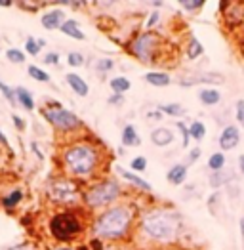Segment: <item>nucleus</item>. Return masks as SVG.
<instances>
[{
    "instance_id": "nucleus-5",
    "label": "nucleus",
    "mask_w": 244,
    "mask_h": 250,
    "mask_svg": "<svg viewBox=\"0 0 244 250\" xmlns=\"http://www.w3.org/2000/svg\"><path fill=\"white\" fill-rule=\"evenodd\" d=\"M122 197H124V188L121 182L105 176L102 180H96L94 184L84 188L82 207L88 212H102V210L121 203Z\"/></svg>"
},
{
    "instance_id": "nucleus-15",
    "label": "nucleus",
    "mask_w": 244,
    "mask_h": 250,
    "mask_svg": "<svg viewBox=\"0 0 244 250\" xmlns=\"http://www.w3.org/2000/svg\"><path fill=\"white\" fill-rule=\"evenodd\" d=\"M65 81H67L69 88H71L77 96L86 98V96L90 94V86H88V83L82 79L81 75H77V73H67V75H65Z\"/></svg>"
},
{
    "instance_id": "nucleus-23",
    "label": "nucleus",
    "mask_w": 244,
    "mask_h": 250,
    "mask_svg": "<svg viewBox=\"0 0 244 250\" xmlns=\"http://www.w3.org/2000/svg\"><path fill=\"white\" fill-rule=\"evenodd\" d=\"M109 88H111V92L113 94H121L124 96L126 92H130V88H132V83H130V79L128 77H113L111 81H109Z\"/></svg>"
},
{
    "instance_id": "nucleus-35",
    "label": "nucleus",
    "mask_w": 244,
    "mask_h": 250,
    "mask_svg": "<svg viewBox=\"0 0 244 250\" xmlns=\"http://www.w3.org/2000/svg\"><path fill=\"white\" fill-rule=\"evenodd\" d=\"M208 210H210L212 216L220 212V191H214V193L208 197Z\"/></svg>"
},
{
    "instance_id": "nucleus-2",
    "label": "nucleus",
    "mask_w": 244,
    "mask_h": 250,
    "mask_svg": "<svg viewBox=\"0 0 244 250\" xmlns=\"http://www.w3.org/2000/svg\"><path fill=\"white\" fill-rule=\"evenodd\" d=\"M183 231V218L176 208L168 205H151L142 208L136 235L145 243H151L159 249L178 245Z\"/></svg>"
},
{
    "instance_id": "nucleus-32",
    "label": "nucleus",
    "mask_w": 244,
    "mask_h": 250,
    "mask_svg": "<svg viewBox=\"0 0 244 250\" xmlns=\"http://www.w3.org/2000/svg\"><path fill=\"white\" fill-rule=\"evenodd\" d=\"M41 44L37 39H33V37H29L27 41H25V54H29V56H33V58H37L39 54H41Z\"/></svg>"
},
{
    "instance_id": "nucleus-26",
    "label": "nucleus",
    "mask_w": 244,
    "mask_h": 250,
    "mask_svg": "<svg viewBox=\"0 0 244 250\" xmlns=\"http://www.w3.org/2000/svg\"><path fill=\"white\" fill-rule=\"evenodd\" d=\"M225 165H227V157H225L224 151L212 153V155L208 157V170H210V172H220V170H225Z\"/></svg>"
},
{
    "instance_id": "nucleus-34",
    "label": "nucleus",
    "mask_w": 244,
    "mask_h": 250,
    "mask_svg": "<svg viewBox=\"0 0 244 250\" xmlns=\"http://www.w3.org/2000/svg\"><path fill=\"white\" fill-rule=\"evenodd\" d=\"M180 6L185 12H199L204 6V0H180Z\"/></svg>"
},
{
    "instance_id": "nucleus-9",
    "label": "nucleus",
    "mask_w": 244,
    "mask_h": 250,
    "mask_svg": "<svg viewBox=\"0 0 244 250\" xmlns=\"http://www.w3.org/2000/svg\"><path fill=\"white\" fill-rule=\"evenodd\" d=\"M225 79L220 73H195V75H183L182 79L178 81L180 86H197V84H210V86H216V84H224Z\"/></svg>"
},
{
    "instance_id": "nucleus-22",
    "label": "nucleus",
    "mask_w": 244,
    "mask_h": 250,
    "mask_svg": "<svg viewBox=\"0 0 244 250\" xmlns=\"http://www.w3.org/2000/svg\"><path fill=\"white\" fill-rule=\"evenodd\" d=\"M14 90H16L18 105H21V107L27 109V111H33V109H35V98L31 96V92H29L27 88H23V86H18V88H14Z\"/></svg>"
},
{
    "instance_id": "nucleus-45",
    "label": "nucleus",
    "mask_w": 244,
    "mask_h": 250,
    "mask_svg": "<svg viewBox=\"0 0 244 250\" xmlns=\"http://www.w3.org/2000/svg\"><path fill=\"white\" fill-rule=\"evenodd\" d=\"M147 119H153V121H163L164 115L155 107V111H147Z\"/></svg>"
},
{
    "instance_id": "nucleus-8",
    "label": "nucleus",
    "mask_w": 244,
    "mask_h": 250,
    "mask_svg": "<svg viewBox=\"0 0 244 250\" xmlns=\"http://www.w3.org/2000/svg\"><path fill=\"white\" fill-rule=\"evenodd\" d=\"M42 117L46 119V123L52 126L54 130H58L65 136H73L79 132H86L84 123L81 121V117H77L73 111L65 109L58 102H48L41 109Z\"/></svg>"
},
{
    "instance_id": "nucleus-1",
    "label": "nucleus",
    "mask_w": 244,
    "mask_h": 250,
    "mask_svg": "<svg viewBox=\"0 0 244 250\" xmlns=\"http://www.w3.org/2000/svg\"><path fill=\"white\" fill-rule=\"evenodd\" d=\"M60 159L63 174L84 188L107 176L105 168L109 165V149L94 134L79 136L67 142L61 147Z\"/></svg>"
},
{
    "instance_id": "nucleus-16",
    "label": "nucleus",
    "mask_w": 244,
    "mask_h": 250,
    "mask_svg": "<svg viewBox=\"0 0 244 250\" xmlns=\"http://www.w3.org/2000/svg\"><path fill=\"white\" fill-rule=\"evenodd\" d=\"M199 102L206 107H216L222 102V92L216 86H206L199 90Z\"/></svg>"
},
{
    "instance_id": "nucleus-47",
    "label": "nucleus",
    "mask_w": 244,
    "mask_h": 250,
    "mask_svg": "<svg viewBox=\"0 0 244 250\" xmlns=\"http://www.w3.org/2000/svg\"><path fill=\"white\" fill-rule=\"evenodd\" d=\"M48 250H77V249L71 247V245H56V247H50Z\"/></svg>"
},
{
    "instance_id": "nucleus-33",
    "label": "nucleus",
    "mask_w": 244,
    "mask_h": 250,
    "mask_svg": "<svg viewBox=\"0 0 244 250\" xmlns=\"http://www.w3.org/2000/svg\"><path fill=\"white\" fill-rule=\"evenodd\" d=\"M0 92H2V96L10 102V105H14V107L18 105V100H16V90H14V88H10L8 84H4L2 81H0Z\"/></svg>"
},
{
    "instance_id": "nucleus-18",
    "label": "nucleus",
    "mask_w": 244,
    "mask_h": 250,
    "mask_svg": "<svg viewBox=\"0 0 244 250\" xmlns=\"http://www.w3.org/2000/svg\"><path fill=\"white\" fill-rule=\"evenodd\" d=\"M121 144L122 147H140L142 146V138H140V132L134 125H126L122 128L121 134Z\"/></svg>"
},
{
    "instance_id": "nucleus-27",
    "label": "nucleus",
    "mask_w": 244,
    "mask_h": 250,
    "mask_svg": "<svg viewBox=\"0 0 244 250\" xmlns=\"http://www.w3.org/2000/svg\"><path fill=\"white\" fill-rule=\"evenodd\" d=\"M206 125H204L203 121H193L191 125H189V136H191V140H195L197 144L199 142H203L204 138H206Z\"/></svg>"
},
{
    "instance_id": "nucleus-38",
    "label": "nucleus",
    "mask_w": 244,
    "mask_h": 250,
    "mask_svg": "<svg viewBox=\"0 0 244 250\" xmlns=\"http://www.w3.org/2000/svg\"><path fill=\"white\" fill-rule=\"evenodd\" d=\"M161 21V12H151L149 18L145 21V31H153Z\"/></svg>"
},
{
    "instance_id": "nucleus-21",
    "label": "nucleus",
    "mask_w": 244,
    "mask_h": 250,
    "mask_svg": "<svg viewBox=\"0 0 244 250\" xmlns=\"http://www.w3.org/2000/svg\"><path fill=\"white\" fill-rule=\"evenodd\" d=\"M229 182H233V172L229 170H220V172H212L210 178H208V184L212 189H218L224 188V186H229Z\"/></svg>"
},
{
    "instance_id": "nucleus-6",
    "label": "nucleus",
    "mask_w": 244,
    "mask_h": 250,
    "mask_svg": "<svg viewBox=\"0 0 244 250\" xmlns=\"http://www.w3.org/2000/svg\"><path fill=\"white\" fill-rule=\"evenodd\" d=\"M82 195H84V186L75 182L73 178L60 174L54 176L48 186H46V197L52 205L60 208H77L82 207Z\"/></svg>"
},
{
    "instance_id": "nucleus-30",
    "label": "nucleus",
    "mask_w": 244,
    "mask_h": 250,
    "mask_svg": "<svg viewBox=\"0 0 244 250\" xmlns=\"http://www.w3.org/2000/svg\"><path fill=\"white\" fill-rule=\"evenodd\" d=\"M6 60L12 63H16V65H21V63H25V52L23 50H18V48H8L6 50Z\"/></svg>"
},
{
    "instance_id": "nucleus-40",
    "label": "nucleus",
    "mask_w": 244,
    "mask_h": 250,
    "mask_svg": "<svg viewBox=\"0 0 244 250\" xmlns=\"http://www.w3.org/2000/svg\"><path fill=\"white\" fill-rule=\"evenodd\" d=\"M201 155H203L201 147H193V149L187 153V163H185V165H187V167H189V165H195V163L201 159Z\"/></svg>"
},
{
    "instance_id": "nucleus-50",
    "label": "nucleus",
    "mask_w": 244,
    "mask_h": 250,
    "mask_svg": "<svg viewBox=\"0 0 244 250\" xmlns=\"http://www.w3.org/2000/svg\"><path fill=\"white\" fill-rule=\"evenodd\" d=\"M239 226H241V237H243V245H244V218H241Z\"/></svg>"
},
{
    "instance_id": "nucleus-14",
    "label": "nucleus",
    "mask_w": 244,
    "mask_h": 250,
    "mask_svg": "<svg viewBox=\"0 0 244 250\" xmlns=\"http://www.w3.org/2000/svg\"><path fill=\"white\" fill-rule=\"evenodd\" d=\"M187 176H189V167L185 163H178V165L170 167V170L166 172V180L172 186H183Z\"/></svg>"
},
{
    "instance_id": "nucleus-42",
    "label": "nucleus",
    "mask_w": 244,
    "mask_h": 250,
    "mask_svg": "<svg viewBox=\"0 0 244 250\" xmlns=\"http://www.w3.org/2000/svg\"><path fill=\"white\" fill-rule=\"evenodd\" d=\"M44 63H46V65H58V63H60V54H58V52H48V54L44 56Z\"/></svg>"
},
{
    "instance_id": "nucleus-24",
    "label": "nucleus",
    "mask_w": 244,
    "mask_h": 250,
    "mask_svg": "<svg viewBox=\"0 0 244 250\" xmlns=\"http://www.w3.org/2000/svg\"><path fill=\"white\" fill-rule=\"evenodd\" d=\"M157 109L163 113L164 117H174V119L185 117V113H187L182 104H161L157 105Z\"/></svg>"
},
{
    "instance_id": "nucleus-17",
    "label": "nucleus",
    "mask_w": 244,
    "mask_h": 250,
    "mask_svg": "<svg viewBox=\"0 0 244 250\" xmlns=\"http://www.w3.org/2000/svg\"><path fill=\"white\" fill-rule=\"evenodd\" d=\"M143 81L155 88H166L172 84V77L166 73V71H149L143 75Z\"/></svg>"
},
{
    "instance_id": "nucleus-39",
    "label": "nucleus",
    "mask_w": 244,
    "mask_h": 250,
    "mask_svg": "<svg viewBox=\"0 0 244 250\" xmlns=\"http://www.w3.org/2000/svg\"><path fill=\"white\" fill-rule=\"evenodd\" d=\"M235 119H237L239 126L244 128V100H239V102L235 104Z\"/></svg>"
},
{
    "instance_id": "nucleus-25",
    "label": "nucleus",
    "mask_w": 244,
    "mask_h": 250,
    "mask_svg": "<svg viewBox=\"0 0 244 250\" xmlns=\"http://www.w3.org/2000/svg\"><path fill=\"white\" fill-rule=\"evenodd\" d=\"M23 197H25V195H23V189H20V188L14 189V191H10L8 195L2 197V207L8 210L16 208L21 201H23Z\"/></svg>"
},
{
    "instance_id": "nucleus-31",
    "label": "nucleus",
    "mask_w": 244,
    "mask_h": 250,
    "mask_svg": "<svg viewBox=\"0 0 244 250\" xmlns=\"http://www.w3.org/2000/svg\"><path fill=\"white\" fill-rule=\"evenodd\" d=\"M147 165H149V163H147V159L140 155V157H134V159L130 161V170H132L134 174H142V172L147 170Z\"/></svg>"
},
{
    "instance_id": "nucleus-4",
    "label": "nucleus",
    "mask_w": 244,
    "mask_h": 250,
    "mask_svg": "<svg viewBox=\"0 0 244 250\" xmlns=\"http://www.w3.org/2000/svg\"><path fill=\"white\" fill-rule=\"evenodd\" d=\"M86 214H90L84 207L77 208H60L52 214L48 222V233L60 245H71L81 239L88 229Z\"/></svg>"
},
{
    "instance_id": "nucleus-28",
    "label": "nucleus",
    "mask_w": 244,
    "mask_h": 250,
    "mask_svg": "<svg viewBox=\"0 0 244 250\" xmlns=\"http://www.w3.org/2000/svg\"><path fill=\"white\" fill-rule=\"evenodd\" d=\"M113 69H115V60H113V58H102V60L96 62V73H98L100 77L109 75Z\"/></svg>"
},
{
    "instance_id": "nucleus-41",
    "label": "nucleus",
    "mask_w": 244,
    "mask_h": 250,
    "mask_svg": "<svg viewBox=\"0 0 244 250\" xmlns=\"http://www.w3.org/2000/svg\"><path fill=\"white\" fill-rule=\"evenodd\" d=\"M124 96H121V94H111L109 98H107V104L109 105H115V107H122L124 105Z\"/></svg>"
},
{
    "instance_id": "nucleus-36",
    "label": "nucleus",
    "mask_w": 244,
    "mask_h": 250,
    "mask_svg": "<svg viewBox=\"0 0 244 250\" xmlns=\"http://www.w3.org/2000/svg\"><path fill=\"white\" fill-rule=\"evenodd\" d=\"M84 56H82L81 52H69L67 54V63L71 65V67H82L84 65Z\"/></svg>"
},
{
    "instance_id": "nucleus-46",
    "label": "nucleus",
    "mask_w": 244,
    "mask_h": 250,
    "mask_svg": "<svg viewBox=\"0 0 244 250\" xmlns=\"http://www.w3.org/2000/svg\"><path fill=\"white\" fill-rule=\"evenodd\" d=\"M0 146L6 147V149H8L10 153H12V147H10V142H8V138H6V136H4L2 132H0Z\"/></svg>"
},
{
    "instance_id": "nucleus-43",
    "label": "nucleus",
    "mask_w": 244,
    "mask_h": 250,
    "mask_svg": "<svg viewBox=\"0 0 244 250\" xmlns=\"http://www.w3.org/2000/svg\"><path fill=\"white\" fill-rule=\"evenodd\" d=\"M6 250H37L35 249V245H31V243H20V245H14V247H10V249Z\"/></svg>"
},
{
    "instance_id": "nucleus-11",
    "label": "nucleus",
    "mask_w": 244,
    "mask_h": 250,
    "mask_svg": "<svg viewBox=\"0 0 244 250\" xmlns=\"http://www.w3.org/2000/svg\"><path fill=\"white\" fill-rule=\"evenodd\" d=\"M119 176H121L126 184H130L134 189H138V191H142V193H153L151 184H149L147 180H143L140 174H134L132 170H122V168H119Z\"/></svg>"
},
{
    "instance_id": "nucleus-3",
    "label": "nucleus",
    "mask_w": 244,
    "mask_h": 250,
    "mask_svg": "<svg viewBox=\"0 0 244 250\" xmlns=\"http://www.w3.org/2000/svg\"><path fill=\"white\" fill-rule=\"evenodd\" d=\"M142 208L134 201H121L109 208L102 210L90 222L94 239L103 243H128L138 228Z\"/></svg>"
},
{
    "instance_id": "nucleus-7",
    "label": "nucleus",
    "mask_w": 244,
    "mask_h": 250,
    "mask_svg": "<svg viewBox=\"0 0 244 250\" xmlns=\"http://www.w3.org/2000/svg\"><path fill=\"white\" fill-rule=\"evenodd\" d=\"M126 52L143 65L161 63L164 56V39L157 31H143L126 44Z\"/></svg>"
},
{
    "instance_id": "nucleus-49",
    "label": "nucleus",
    "mask_w": 244,
    "mask_h": 250,
    "mask_svg": "<svg viewBox=\"0 0 244 250\" xmlns=\"http://www.w3.org/2000/svg\"><path fill=\"white\" fill-rule=\"evenodd\" d=\"M161 250H189V249H185V247H178V245H174V247H166V249H161Z\"/></svg>"
},
{
    "instance_id": "nucleus-12",
    "label": "nucleus",
    "mask_w": 244,
    "mask_h": 250,
    "mask_svg": "<svg viewBox=\"0 0 244 250\" xmlns=\"http://www.w3.org/2000/svg\"><path fill=\"white\" fill-rule=\"evenodd\" d=\"M41 23H42V27H44V29H48V31H56V29H60L61 25L65 23V12L60 10V8L50 10V12L42 14Z\"/></svg>"
},
{
    "instance_id": "nucleus-37",
    "label": "nucleus",
    "mask_w": 244,
    "mask_h": 250,
    "mask_svg": "<svg viewBox=\"0 0 244 250\" xmlns=\"http://www.w3.org/2000/svg\"><path fill=\"white\" fill-rule=\"evenodd\" d=\"M176 128L180 130V134H182V144H183V149H187L189 144H191V136H189V126L185 125V123H176Z\"/></svg>"
},
{
    "instance_id": "nucleus-48",
    "label": "nucleus",
    "mask_w": 244,
    "mask_h": 250,
    "mask_svg": "<svg viewBox=\"0 0 244 250\" xmlns=\"http://www.w3.org/2000/svg\"><path fill=\"white\" fill-rule=\"evenodd\" d=\"M239 170H241V174H244V153L239 157Z\"/></svg>"
},
{
    "instance_id": "nucleus-51",
    "label": "nucleus",
    "mask_w": 244,
    "mask_h": 250,
    "mask_svg": "<svg viewBox=\"0 0 244 250\" xmlns=\"http://www.w3.org/2000/svg\"><path fill=\"white\" fill-rule=\"evenodd\" d=\"M0 6H2V8H10L12 2H10V0H8V2H2V0H0Z\"/></svg>"
},
{
    "instance_id": "nucleus-10",
    "label": "nucleus",
    "mask_w": 244,
    "mask_h": 250,
    "mask_svg": "<svg viewBox=\"0 0 244 250\" xmlns=\"http://www.w3.org/2000/svg\"><path fill=\"white\" fill-rule=\"evenodd\" d=\"M218 144H220V149L222 151H231L241 144V130L237 125H227L224 126L220 138H218Z\"/></svg>"
},
{
    "instance_id": "nucleus-29",
    "label": "nucleus",
    "mask_w": 244,
    "mask_h": 250,
    "mask_svg": "<svg viewBox=\"0 0 244 250\" xmlns=\"http://www.w3.org/2000/svg\"><path fill=\"white\" fill-rule=\"evenodd\" d=\"M27 73H29V77H31V79H35L37 83H50V75H48L44 69L37 67V65H29Z\"/></svg>"
},
{
    "instance_id": "nucleus-13",
    "label": "nucleus",
    "mask_w": 244,
    "mask_h": 250,
    "mask_svg": "<svg viewBox=\"0 0 244 250\" xmlns=\"http://www.w3.org/2000/svg\"><path fill=\"white\" fill-rule=\"evenodd\" d=\"M174 132L170 130V128H166V126H159V128H155L153 132H151V144L157 147H168L174 144Z\"/></svg>"
},
{
    "instance_id": "nucleus-20",
    "label": "nucleus",
    "mask_w": 244,
    "mask_h": 250,
    "mask_svg": "<svg viewBox=\"0 0 244 250\" xmlns=\"http://www.w3.org/2000/svg\"><path fill=\"white\" fill-rule=\"evenodd\" d=\"M204 56V44L197 37H189V41L185 42V58L195 62Z\"/></svg>"
},
{
    "instance_id": "nucleus-19",
    "label": "nucleus",
    "mask_w": 244,
    "mask_h": 250,
    "mask_svg": "<svg viewBox=\"0 0 244 250\" xmlns=\"http://www.w3.org/2000/svg\"><path fill=\"white\" fill-rule=\"evenodd\" d=\"M60 31L65 35V37H69V39L86 41V35H84V31L81 29V25H79V21L77 20H65V23L60 27Z\"/></svg>"
},
{
    "instance_id": "nucleus-44",
    "label": "nucleus",
    "mask_w": 244,
    "mask_h": 250,
    "mask_svg": "<svg viewBox=\"0 0 244 250\" xmlns=\"http://www.w3.org/2000/svg\"><path fill=\"white\" fill-rule=\"evenodd\" d=\"M12 121H14V125H16V128H18L20 132H23V130L27 128V125H25V121H23L21 117H18V115H12Z\"/></svg>"
}]
</instances>
